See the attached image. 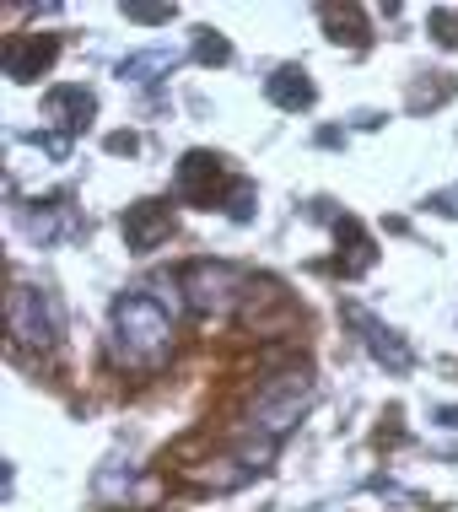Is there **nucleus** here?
<instances>
[{"mask_svg":"<svg viewBox=\"0 0 458 512\" xmlns=\"http://www.w3.org/2000/svg\"><path fill=\"white\" fill-rule=\"evenodd\" d=\"M173 302H162L157 292L135 286V292L114 297L108 313V345H114V362H124L130 372H157L173 356Z\"/></svg>","mask_w":458,"mask_h":512,"instance_id":"f257e3e1","label":"nucleus"},{"mask_svg":"<svg viewBox=\"0 0 458 512\" xmlns=\"http://www.w3.org/2000/svg\"><path fill=\"white\" fill-rule=\"evenodd\" d=\"M6 329H11V340H17V345H27V351H54L60 335H65V318H60V302H54L49 286L11 281Z\"/></svg>","mask_w":458,"mask_h":512,"instance_id":"f03ea898","label":"nucleus"},{"mask_svg":"<svg viewBox=\"0 0 458 512\" xmlns=\"http://www.w3.org/2000/svg\"><path fill=\"white\" fill-rule=\"evenodd\" d=\"M313 394H318V389H313L308 372H286V378H275L270 389L254 399V410H248V432L265 442V448H275V442H281L291 426L308 415Z\"/></svg>","mask_w":458,"mask_h":512,"instance_id":"7ed1b4c3","label":"nucleus"},{"mask_svg":"<svg viewBox=\"0 0 458 512\" xmlns=\"http://www.w3.org/2000/svg\"><path fill=\"white\" fill-rule=\"evenodd\" d=\"M178 286H184V302L200 318L205 313H232L248 292H254L248 275L238 265H227V259H189V265L178 270Z\"/></svg>","mask_w":458,"mask_h":512,"instance_id":"20e7f679","label":"nucleus"},{"mask_svg":"<svg viewBox=\"0 0 458 512\" xmlns=\"http://www.w3.org/2000/svg\"><path fill=\"white\" fill-rule=\"evenodd\" d=\"M232 184H238V178H227V168H221V157H216V151H189V157L178 162V173H173L178 200L200 205V211H211V205L227 200L221 189H232Z\"/></svg>","mask_w":458,"mask_h":512,"instance_id":"39448f33","label":"nucleus"},{"mask_svg":"<svg viewBox=\"0 0 458 512\" xmlns=\"http://www.w3.org/2000/svg\"><path fill=\"white\" fill-rule=\"evenodd\" d=\"M119 232H124V248H130V254H151L157 243L173 238V205L168 200H135V205H124Z\"/></svg>","mask_w":458,"mask_h":512,"instance_id":"423d86ee","label":"nucleus"},{"mask_svg":"<svg viewBox=\"0 0 458 512\" xmlns=\"http://www.w3.org/2000/svg\"><path fill=\"white\" fill-rule=\"evenodd\" d=\"M345 318H351V324L362 329V345H367L372 356H378L388 372H410V345L399 340L394 329L383 324V318H372L367 308H356V302H345Z\"/></svg>","mask_w":458,"mask_h":512,"instance_id":"0eeeda50","label":"nucleus"},{"mask_svg":"<svg viewBox=\"0 0 458 512\" xmlns=\"http://www.w3.org/2000/svg\"><path fill=\"white\" fill-rule=\"evenodd\" d=\"M54 54H60V38L54 33H17L6 44V76L11 81H38L54 65Z\"/></svg>","mask_w":458,"mask_h":512,"instance_id":"6e6552de","label":"nucleus"},{"mask_svg":"<svg viewBox=\"0 0 458 512\" xmlns=\"http://www.w3.org/2000/svg\"><path fill=\"white\" fill-rule=\"evenodd\" d=\"M265 98L275 108H286V114H302V108H313L318 87H313V76L302 71V65H281V71L265 81Z\"/></svg>","mask_w":458,"mask_h":512,"instance_id":"1a4fd4ad","label":"nucleus"},{"mask_svg":"<svg viewBox=\"0 0 458 512\" xmlns=\"http://www.w3.org/2000/svg\"><path fill=\"white\" fill-rule=\"evenodd\" d=\"M44 114L60 124V130H71V135H76V130H87V124H92L97 98H92L87 87H54L49 98H44Z\"/></svg>","mask_w":458,"mask_h":512,"instance_id":"9d476101","label":"nucleus"},{"mask_svg":"<svg viewBox=\"0 0 458 512\" xmlns=\"http://www.w3.org/2000/svg\"><path fill=\"white\" fill-rule=\"evenodd\" d=\"M60 216H65V221H76V216H71V200H65V195H54V200H44V205H33V211H27V227H33V238H38V243L65 238L71 227H60Z\"/></svg>","mask_w":458,"mask_h":512,"instance_id":"9b49d317","label":"nucleus"},{"mask_svg":"<svg viewBox=\"0 0 458 512\" xmlns=\"http://www.w3.org/2000/svg\"><path fill=\"white\" fill-rule=\"evenodd\" d=\"M221 205H227V216H232V221H254L259 195H254V184H248V178H238V184L227 189V200H221Z\"/></svg>","mask_w":458,"mask_h":512,"instance_id":"f8f14e48","label":"nucleus"},{"mask_svg":"<svg viewBox=\"0 0 458 512\" xmlns=\"http://www.w3.org/2000/svg\"><path fill=\"white\" fill-rule=\"evenodd\" d=\"M200 60H205V65H227V60H232L227 38H221V33H205V38H200Z\"/></svg>","mask_w":458,"mask_h":512,"instance_id":"ddd939ff","label":"nucleus"},{"mask_svg":"<svg viewBox=\"0 0 458 512\" xmlns=\"http://www.w3.org/2000/svg\"><path fill=\"white\" fill-rule=\"evenodd\" d=\"M124 17H130V22H151V27H157V22H173V6H124Z\"/></svg>","mask_w":458,"mask_h":512,"instance_id":"4468645a","label":"nucleus"},{"mask_svg":"<svg viewBox=\"0 0 458 512\" xmlns=\"http://www.w3.org/2000/svg\"><path fill=\"white\" fill-rule=\"evenodd\" d=\"M432 211H442V216H458V184H453V189H442V195H432Z\"/></svg>","mask_w":458,"mask_h":512,"instance_id":"2eb2a0df","label":"nucleus"},{"mask_svg":"<svg viewBox=\"0 0 458 512\" xmlns=\"http://www.w3.org/2000/svg\"><path fill=\"white\" fill-rule=\"evenodd\" d=\"M108 151H135V135H108Z\"/></svg>","mask_w":458,"mask_h":512,"instance_id":"dca6fc26","label":"nucleus"},{"mask_svg":"<svg viewBox=\"0 0 458 512\" xmlns=\"http://www.w3.org/2000/svg\"><path fill=\"white\" fill-rule=\"evenodd\" d=\"M437 421L448 426V432H458V405H448V410H437Z\"/></svg>","mask_w":458,"mask_h":512,"instance_id":"f3484780","label":"nucleus"}]
</instances>
